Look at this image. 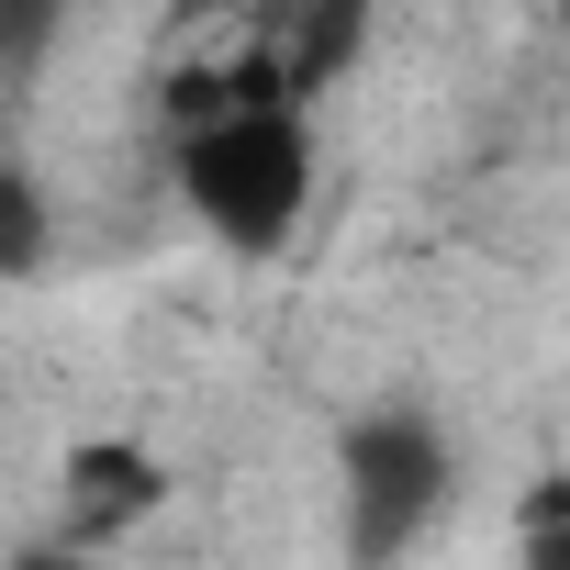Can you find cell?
I'll return each mask as SVG.
<instances>
[{
	"label": "cell",
	"instance_id": "obj_1",
	"mask_svg": "<svg viewBox=\"0 0 570 570\" xmlns=\"http://www.w3.org/2000/svg\"><path fill=\"white\" fill-rule=\"evenodd\" d=\"M179 190H190V213H202L224 246H246V257L292 246V224H303V202H314V124H303L292 101H235V112H213L202 135H179Z\"/></svg>",
	"mask_w": 570,
	"mask_h": 570
},
{
	"label": "cell",
	"instance_id": "obj_2",
	"mask_svg": "<svg viewBox=\"0 0 570 570\" xmlns=\"http://www.w3.org/2000/svg\"><path fill=\"white\" fill-rule=\"evenodd\" d=\"M448 503V436L425 414H358L347 425V548L358 570L403 559Z\"/></svg>",
	"mask_w": 570,
	"mask_h": 570
},
{
	"label": "cell",
	"instance_id": "obj_3",
	"mask_svg": "<svg viewBox=\"0 0 570 570\" xmlns=\"http://www.w3.org/2000/svg\"><path fill=\"white\" fill-rule=\"evenodd\" d=\"M157 492H168V470H157L146 448H124V436L68 448V548L90 559L101 537H124L135 514H157Z\"/></svg>",
	"mask_w": 570,
	"mask_h": 570
},
{
	"label": "cell",
	"instance_id": "obj_4",
	"mask_svg": "<svg viewBox=\"0 0 570 570\" xmlns=\"http://www.w3.org/2000/svg\"><path fill=\"white\" fill-rule=\"evenodd\" d=\"M358 35H370L358 12H314V23L292 35V46H279V57H268V79H279V101H292V112H303V90H325V79H336V68L358 57Z\"/></svg>",
	"mask_w": 570,
	"mask_h": 570
},
{
	"label": "cell",
	"instance_id": "obj_5",
	"mask_svg": "<svg viewBox=\"0 0 570 570\" xmlns=\"http://www.w3.org/2000/svg\"><path fill=\"white\" fill-rule=\"evenodd\" d=\"M46 246H57V224H46L35 168H12V157H0V279H35V268H46Z\"/></svg>",
	"mask_w": 570,
	"mask_h": 570
},
{
	"label": "cell",
	"instance_id": "obj_6",
	"mask_svg": "<svg viewBox=\"0 0 570 570\" xmlns=\"http://www.w3.org/2000/svg\"><path fill=\"white\" fill-rule=\"evenodd\" d=\"M12 570H101V559H79V548H23Z\"/></svg>",
	"mask_w": 570,
	"mask_h": 570
}]
</instances>
